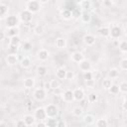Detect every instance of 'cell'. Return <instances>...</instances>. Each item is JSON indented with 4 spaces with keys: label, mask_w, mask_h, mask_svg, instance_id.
<instances>
[{
    "label": "cell",
    "mask_w": 127,
    "mask_h": 127,
    "mask_svg": "<svg viewBox=\"0 0 127 127\" xmlns=\"http://www.w3.org/2000/svg\"><path fill=\"white\" fill-rule=\"evenodd\" d=\"M26 9L28 11H30L32 14L37 13L41 9V3L38 0H30L26 4Z\"/></svg>",
    "instance_id": "cell-1"
},
{
    "label": "cell",
    "mask_w": 127,
    "mask_h": 127,
    "mask_svg": "<svg viewBox=\"0 0 127 127\" xmlns=\"http://www.w3.org/2000/svg\"><path fill=\"white\" fill-rule=\"evenodd\" d=\"M19 21L20 19L15 16V15H10V16H7L6 19H5V24L8 28H12V27H18L19 25Z\"/></svg>",
    "instance_id": "cell-2"
},
{
    "label": "cell",
    "mask_w": 127,
    "mask_h": 127,
    "mask_svg": "<svg viewBox=\"0 0 127 127\" xmlns=\"http://www.w3.org/2000/svg\"><path fill=\"white\" fill-rule=\"evenodd\" d=\"M109 31H110V33H109V36L112 38V39H119L120 37H121V35H122V30H121V28L119 27V26H117V25H113L111 28H109Z\"/></svg>",
    "instance_id": "cell-3"
},
{
    "label": "cell",
    "mask_w": 127,
    "mask_h": 127,
    "mask_svg": "<svg viewBox=\"0 0 127 127\" xmlns=\"http://www.w3.org/2000/svg\"><path fill=\"white\" fill-rule=\"evenodd\" d=\"M33 95H34V98H35L36 100H38V101H43V100L46 98V96H47V92H46V89H45V88L39 87V88H36V89H35Z\"/></svg>",
    "instance_id": "cell-4"
},
{
    "label": "cell",
    "mask_w": 127,
    "mask_h": 127,
    "mask_svg": "<svg viewBox=\"0 0 127 127\" xmlns=\"http://www.w3.org/2000/svg\"><path fill=\"white\" fill-rule=\"evenodd\" d=\"M47 117H56L58 115V107L55 104H49L45 107Z\"/></svg>",
    "instance_id": "cell-5"
},
{
    "label": "cell",
    "mask_w": 127,
    "mask_h": 127,
    "mask_svg": "<svg viewBox=\"0 0 127 127\" xmlns=\"http://www.w3.org/2000/svg\"><path fill=\"white\" fill-rule=\"evenodd\" d=\"M32 17H33V14H32L30 11H28L27 9L21 11V13H20V15H19V19H20L22 22H24V23H29V22H31V21H32Z\"/></svg>",
    "instance_id": "cell-6"
},
{
    "label": "cell",
    "mask_w": 127,
    "mask_h": 127,
    "mask_svg": "<svg viewBox=\"0 0 127 127\" xmlns=\"http://www.w3.org/2000/svg\"><path fill=\"white\" fill-rule=\"evenodd\" d=\"M34 116H35V118H36L37 120H39V121H45V120L47 119V114H46L45 108H43V107L37 108L36 111H35Z\"/></svg>",
    "instance_id": "cell-7"
},
{
    "label": "cell",
    "mask_w": 127,
    "mask_h": 127,
    "mask_svg": "<svg viewBox=\"0 0 127 127\" xmlns=\"http://www.w3.org/2000/svg\"><path fill=\"white\" fill-rule=\"evenodd\" d=\"M78 67H79V69L81 70V71H88V70H90V68H91V64H90V62L89 61H87V60H82L81 62H79L78 63Z\"/></svg>",
    "instance_id": "cell-8"
},
{
    "label": "cell",
    "mask_w": 127,
    "mask_h": 127,
    "mask_svg": "<svg viewBox=\"0 0 127 127\" xmlns=\"http://www.w3.org/2000/svg\"><path fill=\"white\" fill-rule=\"evenodd\" d=\"M63 99L65 102H71L73 101V90L71 89H66L64 93H63Z\"/></svg>",
    "instance_id": "cell-9"
},
{
    "label": "cell",
    "mask_w": 127,
    "mask_h": 127,
    "mask_svg": "<svg viewBox=\"0 0 127 127\" xmlns=\"http://www.w3.org/2000/svg\"><path fill=\"white\" fill-rule=\"evenodd\" d=\"M84 97V91L81 88H75L73 90V99L76 101H81Z\"/></svg>",
    "instance_id": "cell-10"
},
{
    "label": "cell",
    "mask_w": 127,
    "mask_h": 127,
    "mask_svg": "<svg viewBox=\"0 0 127 127\" xmlns=\"http://www.w3.org/2000/svg\"><path fill=\"white\" fill-rule=\"evenodd\" d=\"M6 63L9 65H14L18 63V57L16 56V54H9L6 58Z\"/></svg>",
    "instance_id": "cell-11"
},
{
    "label": "cell",
    "mask_w": 127,
    "mask_h": 127,
    "mask_svg": "<svg viewBox=\"0 0 127 127\" xmlns=\"http://www.w3.org/2000/svg\"><path fill=\"white\" fill-rule=\"evenodd\" d=\"M83 42L87 46H93L94 43H95V37L93 35H91V34H86L83 37Z\"/></svg>",
    "instance_id": "cell-12"
},
{
    "label": "cell",
    "mask_w": 127,
    "mask_h": 127,
    "mask_svg": "<svg viewBox=\"0 0 127 127\" xmlns=\"http://www.w3.org/2000/svg\"><path fill=\"white\" fill-rule=\"evenodd\" d=\"M49 56H50L49 52H48L47 50H45V49H42V50H40V51L38 52V59H39L40 61H42V62L47 61V60L49 59Z\"/></svg>",
    "instance_id": "cell-13"
},
{
    "label": "cell",
    "mask_w": 127,
    "mask_h": 127,
    "mask_svg": "<svg viewBox=\"0 0 127 127\" xmlns=\"http://www.w3.org/2000/svg\"><path fill=\"white\" fill-rule=\"evenodd\" d=\"M23 120H24V122L26 123V126H32V125L35 124L36 118H35V116H33V115H31V114H26V115L24 116Z\"/></svg>",
    "instance_id": "cell-14"
},
{
    "label": "cell",
    "mask_w": 127,
    "mask_h": 127,
    "mask_svg": "<svg viewBox=\"0 0 127 127\" xmlns=\"http://www.w3.org/2000/svg\"><path fill=\"white\" fill-rule=\"evenodd\" d=\"M6 34V37L12 38L15 36H19V28L18 27H12V28H8V31Z\"/></svg>",
    "instance_id": "cell-15"
},
{
    "label": "cell",
    "mask_w": 127,
    "mask_h": 127,
    "mask_svg": "<svg viewBox=\"0 0 127 127\" xmlns=\"http://www.w3.org/2000/svg\"><path fill=\"white\" fill-rule=\"evenodd\" d=\"M83 59H84V58H83V55H82L80 52H74V53L71 55V60H72V62H74V63H76V64H78L79 62H81Z\"/></svg>",
    "instance_id": "cell-16"
},
{
    "label": "cell",
    "mask_w": 127,
    "mask_h": 127,
    "mask_svg": "<svg viewBox=\"0 0 127 127\" xmlns=\"http://www.w3.org/2000/svg\"><path fill=\"white\" fill-rule=\"evenodd\" d=\"M65 74H66V70L64 67H60L56 71V76L58 79H65Z\"/></svg>",
    "instance_id": "cell-17"
},
{
    "label": "cell",
    "mask_w": 127,
    "mask_h": 127,
    "mask_svg": "<svg viewBox=\"0 0 127 127\" xmlns=\"http://www.w3.org/2000/svg\"><path fill=\"white\" fill-rule=\"evenodd\" d=\"M24 86L26 87V88H28V89H31V88H33L34 87V85H35V80L33 79V78H30V77H28V78H25L24 79Z\"/></svg>",
    "instance_id": "cell-18"
},
{
    "label": "cell",
    "mask_w": 127,
    "mask_h": 127,
    "mask_svg": "<svg viewBox=\"0 0 127 127\" xmlns=\"http://www.w3.org/2000/svg\"><path fill=\"white\" fill-rule=\"evenodd\" d=\"M66 46V42L64 38H58L56 40V47L58 49H64Z\"/></svg>",
    "instance_id": "cell-19"
},
{
    "label": "cell",
    "mask_w": 127,
    "mask_h": 127,
    "mask_svg": "<svg viewBox=\"0 0 127 127\" xmlns=\"http://www.w3.org/2000/svg\"><path fill=\"white\" fill-rule=\"evenodd\" d=\"M57 119L55 117H47L46 119V126L48 127H57Z\"/></svg>",
    "instance_id": "cell-20"
},
{
    "label": "cell",
    "mask_w": 127,
    "mask_h": 127,
    "mask_svg": "<svg viewBox=\"0 0 127 127\" xmlns=\"http://www.w3.org/2000/svg\"><path fill=\"white\" fill-rule=\"evenodd\" d=\"M98 32H99V35L102 36V37H104V38L109 37V33H110V31H109V27H107V26H103V27H101V28L99 29Z\"/></svg>",
    "instance_id": "cell-21"
},
{
    "label": "cell",
    "mask_w": 127,
    "mask_h": 127,
    "mask_svg": "<svg viewBox=\"0 0 127 127\" xmlns=\"http://www.w3.org/2000/svg\"><path fill=\"white\" fill-rule=\"evenodd\" d=\"M20 64H21V66H22V67H24V68H28V67H30L32 62H31V60H30L29 58L25 57V58H23V59L21 60Z\"/></svg>",
    "instance_id": "cell-22"
},
{
    "label": "cell",
    "mask_w": 127,
    "mask_h": 127,
    "mask_svg": "<svg viewBox=\"0 0 127 127\" xmlns=\"http://www.w3.org/2000/svg\"><path fill=\"white\" fill-rule=\"evenodd\" d=\"M80 18H81V21H82L83 23H88V22H90V20H91V16H90V14H89L87 11H83V12L81 13Z\"/></svg>",
    "instance_id": "cell-23"
},
{
    "label": "cell",
    "mask_w": 127,
    "mask_h": 127,
    "mask_svg": "<svg viewBox=\"0 0 127 127\" xmlns=\"http://www.w3.org/2000/svg\"><path fill=\"white\" fill-rule=\"evenodd\" d=\"M47 71H48V69H47V67H46L45 65H39V66L37 67V74H38L39 76H44V75H46V74H47Z\"/></svg>",
    "instance_id": "cell-24"
},
{
    "label": "cell",
    "mask_w": 127,
    "mask_h": 127,
    "mask_svg": "<svg viewBox=\"0 0 127 127\" xmlns=\"http://www.w3.org/2000/svg\"><path fill=\"white\" fill-rule=\"evenodd\" d=\"M119 76V70L117 68H111L108 71V77L109 78H117Z\"/></svg>",
    "instance_id": "cell-25"
},
{
    "label": "cell",
    "mask_w": 127,
    "mask_h": 127,
    "mask_svg": "<svg viewBox=\"0 0 127 127\" xmlns=\"http://www.w3.org/2000/svg\"><path fill=\"white\" fill-rule=\"evenodd\" d=\"M81 9L80 8H73L71 10V17H73L74 19H78L80 16H81Z\"/></svg>",
    "instance_id": "cell-26"
},
{
    "label": "cell",
    "mask_w": 127,
    "mask_h": 127,
    "mask_svg": "<svg viewBox=\"0 0 127 127\" xmlns=\"http://www.w3.org/2000/svg\"><path fill=\"white\" fill-rule=\"evenodd\" d=\"M62 17L64 20H69L71 18V10H69V9H64L62 11Z\"/></svg>",
    "instance_id": "cell-27"
},
{
    "label": "cell",
    "mask_w": 127,
    "mask_h": 127,
    "mask_svg": "<svg viewBox=\"0 0 127 127\" xmlns=\"http://www.w3.org/2000/svg\"><path fill=\"white\" fill-rule=\"evenodd\" d=\"M20 43H21V40H20L19 36H15V37L10 38L9 45H13V46H17V47H19V46H20Z\"/></svg>",
    "instance_id": "cell-28"
},
{
    "label": "cell",
    "mask_w": 127,
    "mask_h": 127,
    "mask_svg": "<svg viewBox=\"0 0 127 127\" xmlns=\"http://www.w3.org/2000/svg\"><path fill=\"white\" fill-rule=\"evenodd\" d=\"M83 121H84L85 124L90 125V124L94 123V116L91 115V114H87V115H85V116L83 117Z\"/></svg>",
    "instance_id": "cell-29"
},
{
    "label": "cell",
    "mask_w": 127,
    "mask_h": 127,
    "mask_svg": "<svg viewBox=\"0 0 127 127\" xmlns=\"http://www.w3.org/2000/svg\"><path fill=\"white\" fill-rule=\"evenodd\" d=\"M80 6H81V8H82L84 11H87L88 9L91 8V2H90L89 0H82Z\"/></svg>",
    "instance_id": "cell-30"
},
{
    "label": "cell",
    "mask_w": 127,
    "mask_h": 127,
    "mask_svg": "<svg viewBox=\"0 0 127 127\" xmlns=\"http://www.w3.org/2000/svg\"><path fill=\"white\" fill-rule=\"evenodd\" d=\"M60 85H61V83H60V81H59L58 79H52V80L50 81V83H49V87L52 88V89L59 88Z\"/></svg>",
    "instance_id": "cell-31"
},
{
    "label": "cell",
    "mask_w": 127,
    "mask_h": 127,
    "mask_svg": "<svg viewBox=\"0 0 127 127\" xmlns=\"http://www.w3.org/2000/svg\"><path fill=\"white\" fill-rule=\"evenodd\" d=\"M108 91H109L111 94H117V93H119V86H118L117 84L112 83L111 86L108 88Z\"/></svg>",
    "instance_id": "cell-32"
},
{
    "label": "cell",
    "mask_w": 127,
    "mask_h": 127,
    "mask_svg": "<svg viewBox=\"0 0 127 127\" xmlns=\"http://www.w3.org/2000/svg\"><path fill=\"white\" fill-rule=\"evenodd\" d=\"M119 50L122 53H126L127 52V42L125 40H123V41H121L119 43Z\"/></svg>",
    "instance_id": "cell-33"
},
{
    "label": "cell",
    "mask_w": 127,
    "mask_h": 127,
    "mask_svg": "<svg viewBox=\"0 0 127 127\" xmlns=\"http://www.w3.org/2000/svg\"><path fill=\"white\" fill-rule=\"evenodd\" d=\"M112 83H113V82H112V79H111V78H106V79L103 80V82H102V86H103V88H105V89L108 90V88L111 86Z\"/></svg>",
    "instance_id": "cell-34"
},
{
    "label": "cell",
    "mask_w": 127,
    "mask_h": 127,
    "mask_svg": "<svg viewBox=\"0 0 127 127\" xmlns=\"http://www.w3.org/2000/svg\"><path fill=\"white\" fill-rule=\"evenodd\" d=\"M118 86H119V92H122V93H126L127 92V82L125 80L122 81Z\"/></svg>",
    "instance_id": "cell-35"
},
{
    "label": "cell",
    "mask_w": 127,
    "mask_h": 127,
    "mask_svg": "<svg viewBox=\"0 0 127 127\" xmlns=\"http://www.w3.org/2000/svg\"><path fill=\"white\" fill-rule=\"evenodd\" d=\"M96 126L97 127H107L108 126V122L106 119H98L96 122Z\"/></svg>",
    "instance_id": "cell-36"
},
{
    "label": "cell",
    "mask_w": 127,
    "mask_h": 127,
    "mask_svg": "<svg viewBox=\"0 0 127 127\" xmlns=\"http://www.w3.org/2000/svg\"><path fill=\"white\" fill-rule=\"evenodd\" d=\"M7 11H8V7L4 4H0V18L4 17L7 14Z\"/></svg>",
    "instance_id": "cell-37"
},
{
    "label": "cell",
    "mask_w": 127,
    "mask_h": 127,
    "mask_svg": "<svg viewBox=\"0 0 127 127\" xmlns=\"http://www.w3.org/2000/svg\"><path fill=\"white\" fill-rule=\"evenodd\" d=\"M82 112H83V110H82V108L79 107V106L74 107L73 110H72V114H73L74 116H77V117H79V116L82 114Z\"/></svg>",
    "instance_id": "cell-38"
},
{
    "label": "cell",
    "mask_w": 127,
    "mask_h": 127,
    "mask_svg": "<svg viewBox=\"0 0 127 127\" xmlns=\"http://www.w3.org/2000/svg\"><path fill=\"white\" fill-rule=\"evenodd\" d=\"M92 77H93V74H92V72H91L90 70H88V71H84V72H83V78H84L86 81H90V80H92Z\"/></svg>",
    "instance_id": "cell-39"
},
{
    "label": "cell",
    "mask_w": 127,
    "mask_h": 127,
    "mask_svg": "<svg viewBox=\"0 0 127 127\" xmlns=\"http://www.w3.org/2000/svg\"><path fill=\"white\" fill-rule=\"evenodd\" d=\"M34 32H35L37 35H42V34L45 32V29H44V27H43L42 25H37V26L35 27V29H34Z\"/></svg>",
    "instance_id": "cell-40"
},
{
    "label": "cell",
    "mask_w": 127,
    "mask_h": 127,
    "mask_svg": "<svg viewBox=\"0 0 127 127\" xmlns=\"http://www.w3.org/2000/svg\"><path fill=\"white\" fill-rule=\"evenodd\" d=\"M120 67L122 70H127V59L124 58L120 62Z\"/></svg>",
    "instance_id": "cell-41"
},
{
    "label": "cell",
    "mask_w": 127,
    "mask_h": 127,
    "mask_svg": "<svg viewBox=\"0 0 127 127\" xmlns=\"http://www.w3.org/2000/svg\"><path fill=\"white\" fill-rule=\"evenodd\" d=\"M22 49L24 50V51H30L31 49H32V44L30 43V42H24V44L22 45Z\"/></svg>",
    "instance_id": "cell-42"
},
{
    "label": "cell",
    "mask_w": 127,
    "mask_h": 127,
    "mask_svg": "<svg viewBox=\"0 0 127 127\" xmlns=\"http://www.w3.org/2000/svg\"><path fill=\"white\" fill-rule=\"evenodd\" d=\"M97 100V95L95 93H90L88 95V101L89 102H95Z\"/></svg>",
    "instance_id": "cell-43"
},
{
    "label": "cell",
    "mask_w": 127,
    "mask_h": 127,
    "mask_svg": "<svg viewBox=\"0 0 127 127\" xmlns=\"http://www.w3.org/2000/svg\"><path fill=\"white\" fill-rule=\"evenodd\" d=\"M74 77V73H73V71H71V70H68V71H66V74H65V79H72Z\"/></svg>",
    "instance_id": "cell-44"
},
{
    "label": "cell",
    "mask_w": 127,
    "mask_h": 127,
    "mask_svg": "<svg viewBox=\"0 0 127 127\" xmlns=\"http://www.w3.org/2000/svg\"><path fill=\"white\" fill-rule=\"evenodd\" d=\"M17 50H18V47L17 46L9 45V52H10V54H16Z\"/></svg>",
    "instance_id": "cell-45"
},
{
    "label": "cell",
    "mask_w": 127,
    "mask_h": 127,
    "mask_svg": "<svg viewBox=\"0 0 127 127\" xmlns=\"http://www.w3.org/2000/svg\"><path fill=\"white\" fill-rule=\"evenodd\" d=\"M16 126H17V127H25V126H26V123L24 122L23 119H22V120H18V121L16 122Z\"/></svg>",
    "instance_id": "cell-46"
},
{
    "label": "cell",
    "mask_w": 127,
    "mask_h": 127,
    "mask_svg": "<svg viewBox=\"0 0 127 127\" xmlns=\"http://www.w3.org/2000/svg\"><path fill=\"white\" fill-rule=\"evenodd\" d=\"M65 126H66V123L64 121L60 120V121L57 122V127H65Z\"/></svg>",
    "instance_id": "cell-47"
},
{
    "label": "cell",
    "mask_w": 127,
    "mask_h": 127,
    "mask_svg": "<svg viewBox=\"0 0 127 127\" xmlns=\"http://www.w3.org/2000/svg\"><path fill=\"white\" fill-rule=\"evenodd\" d=\"M103 5L105 7H110L112 5V2H111V0H104L103 1Z\"/></svg>",
    "instance_id": "cell-48"
},
{
    "label": "cell",
    "mask_w": 127,
    "mask_h": 127,
    "mask_svg": "<svg viewBox=\"0 0 127 127\" xmlns=\"http://www.w3.org/2000/svg\"><path fill=\"white\" fill-rule=\"evenodd\" d=\"M36 126H38V127H46V122L40 121L39 123H37V124H36Z\"/></svg>",
    "instance_id": "cell-49"
},
{
    "label": "cell",
    "mask_w": 127,
    "mask_h": 127,
    "mask_svg": "<svg viewBox=\"0 0 127 127\" xmlns=\"http://www.w3.org/2000/svg\"><path fill=\"white\" fill-rule=\"evenodd\" d=\"M5 37H6V34H5V32H2V31H0V41H3V40L5 39Z\"/></svg>",
    "instance_id": "cell-50"
},
{
    "label": "cell",
    "mask_w": 127,
    "mask_h": 127,
    "mask_svg": "<svg viewBox=\"0 0 127 127\" xmlns=\"http://www.w3.org/2000/svg\"><path fill=\"white\" fill-rule=\"evenodd\" d=\"M122 106H123V110H124V111H126V100H125V99H124V101H123Z\"/></svg>",
    "instance_id": "cell-51"
},
{
    "label": "cell",
    "mask_w": 127,
    "mask_h": 127,
    "mask_svg": "<svg viewBox=\"0 0 127 127\" xmlns=\"http://www.w3.org/2000/svg\"><path fill=\"white\" fill-rule=\"evenodd\" d=\"M39 2H40V3H42V4H46V3H48V2H49V0H39Z\"/></svg>",
    "instance_id": "cell-52"
},
{
    "label": "cell",
    "mask_w": 127,
    "mask_h": 127,
    "mask_svg": "<svg viewBox=\"0 0 127 127\" xmlns=\"http://www.w3.org/2000/svg\"><path fill=\"white\" fill-rule=\"evenodd\" d=\"M6 124L5 123H3V122H0V126H5Z\"/></svg>",
    "instance_id": "cell-53"
}]
</instances>
